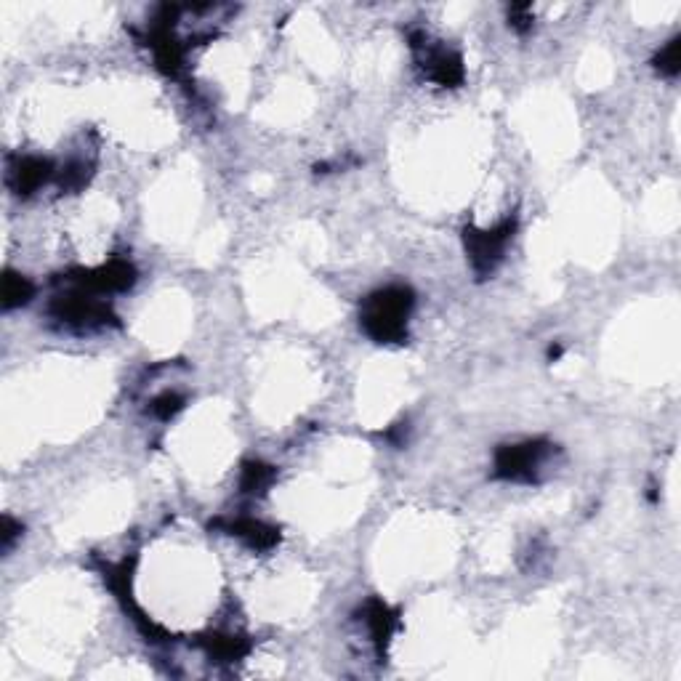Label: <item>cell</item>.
Wrapping results in <instances>:
<instances>
[{"mask_svg":"<svg viewBox=\"0 0 681 681\" xmlns=\"http://www.w3.org/2000/svg\"><path fill=\"white\" fill-rule=\"evenodd\" d=\"M415 293L408 285H389L365 298L360 312L362 333L376 344H405Z\"/></svg>","mask_w":681,"mask_h":681,"instance_id":"1","label":"cell"},{"mask_svg":"<svg viewBox=\"0 0 681 681\" xmlns=\"http://www.w3.org/2000/svg\"><path fill=\"white\" fill-rule=\"evenodd\" d=\"M517 232V219L501 221L493 229H477L466 227L463 229V245L469 253L471 269L479 280H485L495 272V267L503 261V253L509 248L511 237Z\"/></svg>","mask_w":681,"mask_h":681,"instance_id":"2","label":"cell"},{"mask_svg":"<svg viewBox=\"0 0 681 681\" xmlns=\"http://www.w3.org/2000/svg\"><path fill=\"white\" fill-rule=\"evenodd\" d=\"M551 453V442L546 439H527L519 445L498 447L493 461V474L506 482H535L538 469Z\"/></svg>","mask_w":681,"mask_h":681,"instance_id":"3","label":"cell"},{"mask_svg":"<svg viewBox=\"0 0 681 681\" xmlns=\"http://www.w3.org/2000/svg\"><path fill=\"white\" fill-rule=\"evenodd\" d=\"M410 46L418 54V62H421L423 72H426V78L431 83H437L442 88L461 86L463 78H466L461 54H455V51L445 46H431L423 32H410Z\"/></svg>","mask_w":681,"mask_h":681,"instance_id":"4","label":"cell"},{"mask_svg":"<svg viewBox=\"0 0 681 681\" xmlns=\"http://www.w3.org/2000/svg\"><path fill=\"white\" fill-rule=\"evenodd\" d=\"M56 320L67 322V325H78V328H99L107 322H115V314L110 312V306L104 304L102 298H96L88 290H75L67 296H59L51 306Z\"/></svg>","mask_w":681,"mask_h":681,"instance_id":"5","label":"cell"},{"mask_svg":"<svg viewBox=\"0 0 681 681\" xmlns=\"http://www.w3.org/2000/svg\"><path fill=\"white\" fill-rule=\"evenodd\" d=\"M80 290H88L94 296H107V293H120L128 290L136 282V269L126 259H110L107 264L96 269H78L70 277Z\"/></svg>","mask_w":681,"mask_h":681,"instance_id":"6","label":"cell"},{"mask_svg":"<svg viewBox=\"0 0 681 681\" xmlns=\"http://www.w3.org/2000/svg\"><path fill=\"white\" fill-rule=\"evenodd\" d=\"M211 527H219L224 533L235 535L240 541H245L256 551H269L280 543V530L267 522H259L253 517H237V519H216L211 522Z\"/></svg>","mask_w":681,"mask_h":681,"instance_id":"7","label":"cell"},{"mask_svg":"<svg viewBox=\"0 0 681 681\" xmlns=\"http://www.w3.org/2000/svg\"><path fill=\"white\" fill-rule=\"evenodd\" d=\"M8 179H11V187L16 189V195L30 197L32 192H38L43 184H48V181L54 179V165H51V160L38 155L16 157V163L11 165Z\"/></svg>","mask_w":681,"mask_h":681,"instance_id":"8","label":"cell"},{"mask_svg":"<svg viewBox=\"0 0 681 681\" xmlns=\"http://www.w3.org/2000/svg\"><path fill=\"white\" fill-rule=\"evenodd\" d=\"M362 620L370 631V639L376 644L378 658H384L386 647L392 642V636L400 631V615L397 610H392L384 599H370L362 610Z\"/></svg>","mask_w":681,"mask_h":681,"instance_id":"9","label":"cell"},{"mask_svg":"<svg viewBox=\"0 0 681 681\" xmlns=\"http://www.w3.org/2000/svg\"><path fill=\"white\" fill-rule=\"evenodd\" d=\"M197 644L203 647L213 660H221V663H232V660H243L248 652H251V639L245 636H232V634H208L203 639H197Z\"/></svg>","mask_w":681,"mask_h":681,"instance_id":"10","label":"cell"},{"mask_svg":"<svg viewBox=\"0 0 681 681\" xmlns=\"http://www.w3.org/2000/svg\"><path fill=\"white\" fill-rule=\"evenodd\" d=\"M277 479V469L261 461H245L240 471V493L261 495L267 493L272 482Z\"/></svg>","mask_w":681,"mask_h":681,"instance_id":"11","label":"cell"},{"mask_svg":"<svg viewBox=\"0 0 681 681\" xmlns=\"http://www.w3.org/2000/svg\"><path fill=\"white\" fill-rule=\"evenodd\" d=\"M35 285L27 277L16 272H6L3 277V309H16V306L30 304Z\"/></svg>","mask_w":681,"mask_h":681,"instance_id":"12","label":"cell"},{"mask_svg":"<svg viewBox=\"0 0 681 681\" xmlns=\"http://www.w3.org/2000/svg\"><path fill=\"white\" fill-rule=\"evenodd\" d=\"M652 64H655V70L660 72V75H666V78H676L681 70V38L676 35V38H671L666 43V46L660 48L658 54H655V59H652Z\"/></svg>","mask_w":681,"mask_h":681,"instance_id":"13","label":"cell"},{"mask_svg":"<svg viewBox=\"0 0 681 681\" xmlns=\"http://www.w3.org/2000/svg\"><path fill=\"white\" fill-rule=\"evenodd\" d=\"M91 168L94 165L86 163V160H72V163L64 165L62 173H59V187H62V192H78V189L86 187L91 173H94Z\"/></svg>","mask_w":681,"mask_h":681,"instance_id":"14","label":"cell"},{"mask_svg":"<svg viewBox=\"0 0 681 681\" xmlns=\"http://www.w3.org/2000/svg\"><path fill=\"white\" fill-rule=\"evenodd\" d=\"M181 408H184V397H179V394L173 392L160 394V397L152 400V405H149L152 415H157L160 421H171L173 415L181 413Z\"/></svg>","mask_w":681,"mask_h":681,"instance_id":"15","label":"cell"},{"mask_svg":"<svg viewBox=\"0 0 681 681\" xmlns=\"http://www.w3.org/2000/svg\"><path fill=\"white\" fill-rule=\"evenodd\" d=\"M509 24L522 35L533 30V6L530 3H514L509 8Z\"/></svg>","mask_w":681,"mask_h":681,"instance_id":"16","label":"cell"},{"mask_svg":"<svg viewBox=\"0 0 681 681\" xmlns=\"http://www.w3.org/2000/svg\"><path fill=\"white\" fill-rule=\"evenodd\" d=\"M22 535V525L11 517H3V533H0V541H3V551L14 546V541Z\"/></svg>","mask_w":681,"mask_h":681,"instance_id":"17","label":"cell"},{"mask_svg":"<svg viewBox=\"0 0 681 681\" xmlns=\"http://www.w3.org/2000/svg\"><path fill=\"white\" fill-rule=\"evenodd\" d=\"M562 357V346L556 344V346H548V360L554 362V360H559Z\"/></svg>","mask_w":681,"mask_h":681,"instance_id":"18","label":"cell"}]
</instances>
